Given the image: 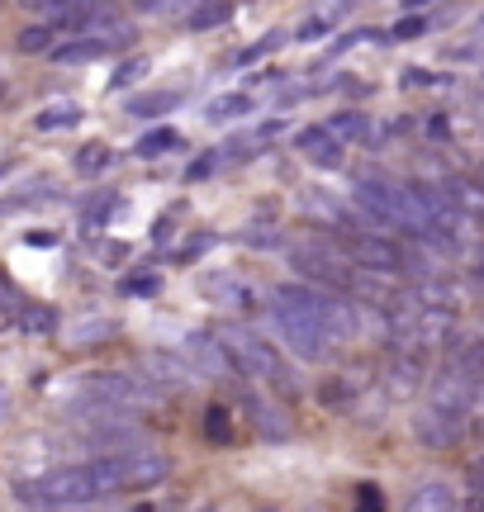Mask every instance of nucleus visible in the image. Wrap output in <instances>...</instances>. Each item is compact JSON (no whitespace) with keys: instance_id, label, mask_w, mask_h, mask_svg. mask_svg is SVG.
<instances>
[{"instance_id":"22","label":"nucleus","mask_w":484,"mask_h":512,"mask_svg":"<svg viewBox=\"0 0 484 512\" xmlns=\"http://www.w3.org/2000/svg\"><path fill=\"white\" fill-rule=\"evenodd\" d=\"M205 294H214V304H247V285L238 275H209L205 280Z\"/></svg>"},{"instance_id":"17","label":"nucleus","mask_w":484,"mask_h":512,"mask_svg":"<svg viewBox=\"0 0 484 512\" xmlns=\"http://www.w3.org/2000/svg\"><path fill=\"white\" fill-rule=\"evenodd\" d=\"M114 48H124V43L119 38H76V43H62L53 57L57 62H91V57H105Z\"/></svg>"},{"instance_id":"19","label":"nucleus","mask_w":484,"mask_h":512,"mask_svg":"<svg viewBox=\"0 0 484 512\" xmlns=\"http://www.w3.org/2000/svg\"><path fill=\"white\" fill-rule=\"evenodd\" d=\"M328 128H333V138H342V143H366V138H371V119L356 114V110L328 119Z\"/></svg>"},{"instance_id":"26","label":"nucleus","mask_w":484,"mask_h":512,"mask_svg":"<svg viewBox=\"0 0 484 512\" xmlns=\"http://www.w3.org/2000/svg\"><path fill=\"white\" fill-rule=\"evenodd\" d=\"M76 119H81V110H76V105H53V110H43L34 119L38 128H43V133H53V128H72Z\"/></svg>"},{"instance_id":"38","label":"nucleus","mask_w":484,"mask_h":512,"mask_svg":"<svg viewBox=\"0 0 484 512\" xmlns=\"http://www.w3.org/2000/svg\"><path fill=\"white\" fill-rule=\"evenodd\" d=\"M323 29H328V19H309V24L295 29V38H323Z\"/></svg>"},{"instance_id":"23","label":"nucleus","mask_w":484,"mask_h":512,"mask_svg":"<svg viewBox=\"0 0 484 512\" xmlns=\"http://www.w3.org/2000/svg\"><path fill=\"white\" fill-rule=\"evenodd\" d=\"M57 34H62L57 24H29V29L19 34V53H48Z\"/></svg>"},{"instance_id":"5","label":"nucleus","mask_w":484,"mask_h":512,"mask_svg":"<svg viewBox=\"0 0 484 512\" xmlns=\"http://www.w3.org/2000/svg\"><path fill=\"white\" fill-rule=\"evenodd\" d=\"M86 389H91L95 399L114 403V408H148V403H162V394H167L148 375H124V370H95Z\"/></svg>"},{"instance_id":"1","label":"nucleus","mask_w":484,"mask_h":512,"mask_svg":"<svg viewBox=\"0 0 484 512\" xmlns=\"http://www.w3.org/2000/svg\"><path fill=\"white\" fill-rule=\"evenodd\" d=\"M276 328L285 332V342L295 347V356L304 361H323L328 356V332L318 318V299L314 285H280L276 290Z\"/></svg>"},{"instance_id":"34","label":"nucleus","mask_w":484,"mask_h":512,"mask_svg":"<svg viewBox=\"0 0 484 512\" xmlns=\"http://www.w3.org/2000/svg\"><path fill=\"white\" fill-rule=\"evenodd\" d=\"M470 489H475V508H484V456L470 465Z\"/></svg>"},{"instance_id":"37","label":"nucleus","mask_w":484,"mask_h":512,"mask_svg":"<svg viewBox=\"0 0 484 512\" xmlns=\"http://www.w3.org/2000/svg\"><path fill=\"white\" fill-rule=\"evenodd\" d=\"M470 413H475V432L484 437V380H480V389H475V403H470Z\"/></svg>"},{"instance_id":"6","label":"nucleus","mask_w":484,"mask_h":512,"mask_svg":"<svg viewBox=\"0 0 484 512\" xmlns=\"http://www.w3.org/2000/svg\"><path fill=\"white\" fill-rule=\"evenodd\" d=\"M347 256L352 261H361V266H371V271H390L399 275L404 266H409V252L399 247L394 238H385V233H347Z\"/></svg>"},{"instance_id":"43","label":"nucleus","mask_w":484,"mask_h":512,"mask_svg":"<svg viewBox=\"0 0 484 512\" xmlns=\"http://www.w3.org/2000/svg\"><path fill=\"white\" fill-rule=\"evenodd\" d=\"M480 181H484V162H480Z\"/></svg>"},{"instance_id":"9","label":"nucleus","mask_w":484,"mask_h":512,"mask_svg":"<svg viewBox=\"0 0 484 512\" xmlns=\"http://www.w3.org/2000/svg\"><path fill=\"white\" fill-rule=\"evenodd\" d=\"M385 389H390L394 399H409L423 389V356L418 351H394L390 361H385Z\"/></svg>"},{"instance_id":"33","label":"nucleus","mask_w":484,"mask_h":512,"mask_svg":"<svg viewBox=\"0 0 484 512\" xmlns=\"http://www.w3.org/2000/svg\"><path fill=\"white\" fill-rule=\"evenodd\" d=\"M418 34H423V19H418V15H404L390 29V38H418Z\"/></svg>"},{"instance_id":"39","label":"nucleus","mask_w":484,"mask_h":512,"mask_svg":"<svg viewBox=\"0 0 484 512\" xmlns=\"http://www.w3.org/2000/svg\"><path fill=\"white\" fill-rule=\"evenodd\" d=\"M209 171H214V157H205V162L190 166V176H195V181H200V176H209Z\"/></svg>"},{"instance_id":"4","label":"nucleus","mask_w":484,"mask_h":512,"mask_svg":"<svg viewBox=\"0 0 484 512\" xmlns=\"http://www.w3.org/2000/svg\"><path fill=\"white\" fill-rule=\"evenodd\" d=\"M95 475H100V489L114 494V489H152L171 475V460L162 451H119V456L95 460Z\"/></svg>"},{"instance_id":"32","label":"nucleus","mask_w":484,"mask_h":512,"mask_svg":"<svg viewBox=\"0 0 484 512\" xmlns=\"http://www.w3.org/2000/svg\"><path fill=\"white\" fill-rule=\"evenodd\" d=\"M119 290H124V294H157V290H162V280H157V275H129Z\"/></svg>"},{"instance_id":"15","label":"nucleus","mask_w":484,"mask_h":512,"mask_svg":"<svg viewBox=\"0 0 484 512\" xmlns=\"http://www.w3.org/2000/svg\"><path fill=\"white\" fill-rule=\"evenodd\" d=\"M418 512H442V508H456L461 503V494L451 489L447 479H428V484H418V494L409 498Z\"/></svg>"},{"instance_id":"24","label":"nucleus","mask_w":484,"mask_h":512,"mask_svg":"<svg viewBox=\"0 0 484 512\" xmlns=\"http://www.w3.org/2000/svg\"><path fill=\"white\" fill-rule=\"evenodd\" d=\"M247 110H252V95H219V100L209 105V119H214V124H228V119H242Z\"/></svg>"},{"instance_id":"40","label":"nucleus","mask_w":484,"mask_h":512,"mask_svg":"<svg viewBox=\"0 0 484 512\" xmlns=\"http://www.w3.org/2000/svg\"><path fill=\"white\" fill-rule=\"evenodd\" d=\"M10 418V389H5V384H0V422Z\"/></svg>"},{"instance_id":"16","label":"nucleus","mask_w":484,"mask_h":512,"mask_svg":"<svg viewBox=\"0 0 484 512\" xmlns=\"http://www.w3.org/2000/svg\"><path fill=\"white\" fill-rule=\"evenodd\" d=\"M447 195L456 200L461 214H470L475 223H484V181H466V176H456V181H447Z\"/></svg>"},{"instance_id":"2","label":"nucleus","mask_w":484,"mask_h":512,"mask_svg":"<svg viewBox=\"0 0 484 512\" xmlns=\"http://www.w3.org/2000/svg\"><path fill=\"white\" fill-rule=\"evenodd\" d=\"M100 494L105 489H100L95 465H72V470H57L38 484H19V498L38 503V508H81V503H95Z\"/></svg>"},{"instance_id":"25","label":"nucleus","mask_w":484,"mask_h":512,"mask_svg":"<svg viewBox=\"0 0 484 512\" xmlns=\"http://www.w3.org/2000/svg\"><path fill=\"white\" fill-rule=\"evenodd\" d=\"M171 147H181V138H176L171 128H157V133H143L133 152H138V157H162V152H171Z\"/></svg>"},{"instance_id":"7","label":"nucleus","mask_w":484,"mask_h":512,"mask_svg":"<svg viewBox=\"0 0 484 512\" xmlns=\"http://www.w3.org/2000/svg\"><path fill=\"white\" fill-rule=\"evenodd\" d=\"M181 356L190 361V370L200 375V380H224V375H233V356H228V347L214 337V332H190L186 347H181Z\"/></svg>"},{"instance_id":"29","label":"nucleus","mask_w":484,"mask_h":512,"mask_svg":"<svg viewBox=\"0 0 484 512\" xmlns=\"http://www.w3.org/2000/svg\"><path fill=\"white\" fill-rule=\"evenodd\" d=\"M105 166H110V147L91 143V147H81V152H76V171H86V176L105 171Z\"/></svg>"},{"instance_id":"30","label":"nucleus","mask_w":484,"mask_h":512,"mask_svg":"<svg viewBox=\"0 0 484 512\" xmlns=\"http://www.w3.org/2000/svg\"><path fill=\"white\" fill-rule=\"evenodd\" d=\"M205 432L214 441H228V437H233V418H228V408H219V403L209 408V413H205Z\"/></svg>"},{"instance_id":"11","label":"nucleus","mask_w":484,"mask_h":512,"mask_svg":"<svg viewBox=\"0 0 484 512\" xmlns=\"http://www.w3.org/2000/svg\"><path fill=\"white\" fill-rule=\"evenodd\" d=\"M461 422H466V418H456V413H442V408H423V413L413 418V432L428 441V446L447 451L451 441L461 437Z\"/></svg>"},{"instance_id":"13","label":"nucleus","mask_w":484,"mask_h":512,"mask_svg":"<svg viewBox=\"0 0 484 512\" xmlns=\"http://www.w3.org/2000/svg\"><path fill=\"white\" fill-rule=\"evenodd\" d=\"M252 422H257V432L266 441H285L295 427H290V413L280 408V403H252Z\"/></svg>"},{"instance_id":"35","label":"nucleus","mask_w":484,"mask_h":512,"mask_svg":"<svg viewBox=\"0 0 484 512\" xmlns=\"http://www.w3.org/2000/svg\"><path fill=\"white\" fill-rule=\"evenodd\" d=\"M143 72H148V62H138V57H133L129 67H124V72L114 76V86H129V81H138V76H143Z\"/></svg>"},{"instance_id":"3","label":"nucleus","mask_w":484,"mask_h":512,"mask_svg":"<svg viewBox=\"0 0 484 512\" xmlns=\"http://www.w3.org/2000/svg\"><path fill=\"white\" fill-rule=\"evenodd\" d=\"M219 342L228 347V356H233V366H238L242 375H252V380L271 384V389H280V394H290V370H285V361H280L276 351L261 342L257 332L219 328Z\"/></svg>"},{"instance_id":"14","label":"nucleus","mask_w":484,"mask_h":512,"mask_svg":"<svg viewBox=\"0 0 484 512\" xmlns=\"http://www.w3.org/2000/svg\"><path fill=\"white\" fill-rule=\"evenodd\" d=\"M447 361H451V366L466 370L470 380H475V389H480V380H484V337H466V342H451Z\"/></svg>"},{"instance_id":"27","label":"nucleus","mask_w":484,"mask_h":512,"mask_svg":"<svg viewBox=\"0 0 484 512\" xmlns=\"http://www.w3.org/2000/svg\"><path fill=\"white\" fill-rule=\"evenodd\" d=\"M110 332H114L110 318H86V323L72 328V342H110Z\"/></svg>"},{"instance_id":"10","label":"nucleus","mask_w":484,"mask_h":512,"mask_svg":"<svg viewBox=\"0 0 484 512\" xmlns=\"http://www.w3.org/2000/svg\"><path fill=\"white\" fill-rule=\"evenodd\" d=\"M295 147L314 166H342V138H333V128H328V124L299 128V133H295Z\"/></svg>"},{"instance_id":"36","label":"nucleus","mask_w":484,"mask_h":512,"mask_svg":"<svg viewBox=\"0 0 484 512\" xmlns=\"http://www.w3.org/2000/svg\"><path fill=\"white\" fill-rule=\"evenodd\" d=\"M19 5H24V10H43V15H57V10H62L67 0H19Z\"/></svg>"},{"instance_id":"18","label":"nucleus","mask_w":484,"mask_h":512,"mask_svg":"<svg viewBox=\"0 0 484 512\" xmlns=\"http://www.w3.org/2000/svg\"><path fill=\"white\" fill-rule=\"evenodd\" d=\"M228 15H233V0H205V5H195V10H190L186 29L205 34V29H219V24H228Z\"/></svg>"},{"instance_id":"20","label":"nucleus","mask_w":484,"mask_h":512,"mask_svg":"<svg viewBox=\"0 0 484 512\" xmlns=\"http://www.w3.org/2000/svg\"><path fill=\"white\" fill-rule=\"evenodd\" d=\"M19 328L29 332V337H53L57 313L48 309V304H24V309H19Z\"/></svg>"},{"instance_id":"21","label":"nucleus","mask_w":484,"mask_h":512,"mask_svg":"<svg viewBox=\"0 0 484 512\" xmlns=\"http://www.w3.org/2000/svg\"><path fill=\"white\" fill-rule=\"evenodd\" d=\"M181 105V95L176 91H152V95H138L129 105V114L133 119H157V114H167V110H176Z\"/></svg>"},{"instance_id":"42","label":"nucleus","mask_w":484,"mask_h":512,"mask_svg":"<svg viewBox=\"0 0 484 512\" xmlns=\"http://www.w3.org/2000/svg\"><path fill=\"white\" fill-rule=\"evenodd\" d=\"M5 176H10V162H0V181H5Z\"/></svg>"},{"instance_id":"31","label":"nucleus","mask_w":484,"mask_h":512,"mask_svg":"<svg viewBox=\"0 0 484 512\" xmlns=\"http://www.w3.org/2000/svg\"><path fill=\"white\" fill-rule=\"evenodd\" d=\"M285 38H290V29H276V34H271V38H261L257 48H247V53H242V57H238V62H257V57H266V53H276L280 43H285Z\"/></svg>"},{"instance_id":"12","label":"nucleus","mask_w":484,"mask_h":512,"mask_svg":"<svg viewBox=\"0 0 484 512\" xmlns=\"http://www.w3.org/2000/svg\"><path fill=\"white\" fill-rule=\"evenodd\" d=\"M143 370H148V380L162 384V389H176V384L200 380V375L190 370L186 356H171V351H148V356H143Z\"/></svg>"},{"instance_id":"8","label":"nucleus","mask_w":484,"mask_h":512,"mask_svg":"<svg viewBox=\"0 0 484 512\" xmlns=\"http://www.w3.org/2000/svg\"><path fill=\"white\" fill-rule=\"evenodd\" d=\"M470 403H475V380H470L461 366H442V375L432 380V408L442 413H456V418H470Z\"/></svg>"},{"instance_id":"28","label":"nucleus","mask_w":484,"mask_h":512,"mask_svg":"<svg viewBox=\"0 0 484 512\" xmlns=\"http://www.w3.org/2000/svg\"><path fill=\"white\" fill-rule=\"evenodd\" d=\"M19 309H24V299H19V290L10 285V280H5V275H0V328H10V323L19 318Z\"/></svg>"},{"instance_id":"41","label":"nucleus","mask_w":484,"mask_h":512,"mask_svg":"<svg viewBox=\"0 0 484 512\" xmlns=\"http://www.w3.org/2000/svg\"><path fill=\"white\" fill-rule=\"evenodd\" d=\"M423 5H432V0H404V10H423Z\"/></svg>"}]
</instances>
